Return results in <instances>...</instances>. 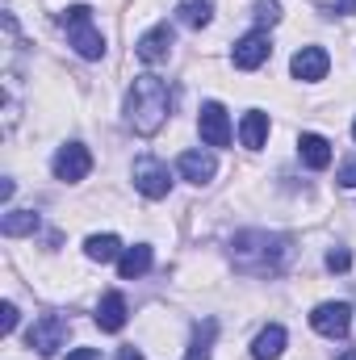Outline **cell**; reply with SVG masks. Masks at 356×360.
<instances>
[{"mask_svg": "<svg viewBox=\"0 0 356 360\" xmlns=\"http://www.w3.org/2000/svg\"><path fill=\"white\" fill-rule=\"evenodd\" d=\"M68 360H101L96 348H76V352H68Z\"/></svg>", "mask_w": 356, "mask_h": 360, "instance_id": "cell-26", "label": "cell"}, {"mask_svg": "<svg viewBox=\"0 0 356 360\" xmlns=\"http://www.w3.org/2000/svg\"><path fill=\"white\" fill-rule=\"evenodd\" d=\"M256 21H260V30L276 25L281 21V4L276 0H256Z\"/></svg>", "mask_w": 356, "mask_h": 360, "instance_id": "cell-22", "label": "cell"}, {"mask_svg": "<svg viewBox=\"0 0 356 360\" xmlns=\"http://www.w3.org/2000/svg\"><path fill=\"white\" fill-rule=\"evenodd\" d=\"M214 335H218V323H214V319L197 323V327H193V344H189V356H184V360H210Z\"/></svg>", "mask_w": 356, "mask_h": 360, "instance_id": "cell-20", "label": "cell"}, {"mask_svg": "<svg viewBox=\"0 0 356 360\" xmlns=\"http://www.w3.org/2000/svg\"><path fill=\"white\" fill-rule=\"evenodd\" d=\"M59 25L68 30V42L76 46L80 59H101L105 55V34L92 25V8L89 4H72L59 13Z\"/></svg>", "mask_w": 356, "mask_h": 360, "instance_id": "cell-3", "label": "cell"}, {"mask_svg": "<svg viewBox=\"0 0 356 360\" xmlns=\"http://www.w3.org/2000/svg\"><path fill=\"white\" fill-rule=\"evenodd\" d=\"M84 252H89V260L96 264H109V260H122V239L117 235H89V243H84Z\"/></svg>", "mask_w": 356, "mask_h": 360, "instance_id": "cell-17", "label": "cell"}, {"mask_svg": "<svg viewBox=\"0 0 356 360\" xmlns=\"http://www.w3.org/2000/svg\"><path fill=\"white\" fill-rule=\"evenodd\" d=\"M336 360H356V348H348V352H340Z\"/></svg>", "mask_w": 356, "mask_h": 360, "instance_id": "cell-28", "label": "cell"}, {"mask_svg": "<svg viewBox=\"0 0 356 360\" xmlns=\"http://www.w3.org/2000/svg\"><path fill=\"white\" fill-rule=\"evenodd\" d=\"M168 109H172V92L160 76H139L134 80V89L126 96V117H130L134 134H143V139L160 134L164 122H168Z\"/></svg>", "mask_w": 356, "mask_h": 360, "instance_id": "cell-2", "label": "cell"}, {"mask_svg": "<svg viewBox=\"0 0 356 360\" xmlns=\"http://www.w3.org/2000/svg\"><path fill=\"white\" fill-rule=\"evenodd\" d=\"M180 25H189V30H201V25H210L214 21V4L210 0H184L177 8Z\"/></svg>", "mask_w": 356, "mask_h": 360, "instance_id": "cell-21", "label": "cell"}, {"mask_svg": "<svg viewBox=\"0 0 356 360\" xmlns=\"http://www.w3.org/2000/svg\"><path fill=\"white\" fill-rule=\"evenodd\" d=\"M117 360H143V352H139V348H122V352H117Z\"/></svg>", "mask_w": 356, "mask_h": 360, "instance_id": "cell-27", "label": "cell"}, {"mask_svg": "<svg viewBox=\"0 0 356 360\" xmlns=\"http://www.w3.org/2000/svg\"><path fill=\"white\" fill-rule=\"evenodd\" d=\"M327 269H331V272H348V269H352L348 248H331V252H327Z\"/></svg>", "mask_w": 356, "mask_h": 360, "instance_id": "cell-23", "label": "cell"}, {"mask_svg": "<svg viewBox=\"0 0 356 360\" xmlns=\"http://www.w3.org/2000/svg\"><path fill=\"white\" fill-rule=\"evenodd\" d=\"M126 314H130L126 310V297L122 293H105L101 306H96V327L101 331H122L126 327Z\"/></svg>", "mask_w": 356, "mask_h": 360, "instance_id": "cell-14", "label": "cell"}, {"mask_svg": "<svg viewBox=\"0 0 356 360\" xmlns=\"http://www.w3.org/2000/svg\"><path fill=\"white\" fill-rule=\"evenodd\" d=\"M134 188H139L143 197H151V201L168 197V188H172V172H168V164H160V160H151V155L134 160Z\"/></svg>", "mask_w": 356, "mask_h": 360, "instance_id": "cell-5", "label": "cell"}, {"mask_svg": "<svg viewBox=\"0 0 356 360\" xmlns=\"http://www.w3.org/2000/svg\"><path fill=\"white\" fill-rule=\"evenodd\" d=\"M197 130L205 139V147H231V117L218 101H205L201 105V117H197Z\"/></svg>", "mask_w": 356, "mask_h": 360, "instance_id": "cell-8", "label": "cell"}, {"mask_svg": "<svg viewBox=\"0 0 356 360\" xmlns=\"http://www.w3.org/2000/svg\"><path fill=\"white\" fill-rule=\"evenodd\" d=\"M30 348L38 352V356H55L59 348H63V340H68V319L63 314H42L34 327H30Z\"/></svg>", "mask_w": 356, "mask_h": 360, "instance_id": "cell-4", "label": "cell"}, {"mask_svg": "<svg viewBox=\"0 0 356 360\" xmlns=\"http://www.w3.org/2000/svg\"><path fill=\"white\" fill-rule=\"evenodd\" d=\"M151 269V248H126L122 252V260H117V272H122V281H134V276H143V272Z\"/></svg>", "mask_w": 356, "mask_h": 360, "instance_id": "cell-19", "label": "cell"}, {"mask_svg": "<svg viewBox=\"0 0 356 360\" xmlns=\"http://www.w3.org/2000/svg\"><path fill=\"white\" fill-rule=\"evenodd\" d=\"M281 352H285V327L272 323V327H265V331L256 335V344H252V360H276Z\"/></svg>", "mask_w": 356, "mask_h": 360, "instance_id": "cell-15", "label": "cell"}, {"mask_svg": "<svg viewBox=\"0 0 356 360\" xmlns=\"http://www.w3.org/2000/svg\"><path fill=\"white\" fill-rule=\"evenodd\" d=\"M38 222H42V218H38L34 210H8V214L0 218V231H4L8 239H17V235H34Z\"/></svg>", "mask_w": 356, "mask_h": 360, "instance_id": "cell-18", "label": "cell"}, {"mask_svg": "<svg viewBox=\"0 0 356 360\" xmlns=\"http://www.w3.org/2000/svg\"><path fill=\"white\" fill-rule=\"evenodd\" d=\"M0 327H4V335H13V331H17V306H13V302H4V306H0Z\"/></svg>", "mask_w": 356, "mask_h": 360, "instance_id": "cell-24", "label": "cell"}, {"mask_svg": "<svg viewBox=\"0 0 356 360\" xmlns=\"http://www.w3.org/2000/svg\"><path fill=\"white\" fill-rule=\"evenodd\" d=\"M134 55H139L143 63H164V59L172 55V25L164 21V25L147 30V34L139 38V46H134Z\"/></svg>", "mask_w": 356, "mask_h": 360, "instance_id": "cell-11", "label": "cell"}, {"mask_svg": "<svg viewBox=\"0 0 356 360\" xmlns=\"http://www.w3.org/2000/svg\"><path fill=\"white\" fill-rule=\"evenodd\" d=\"M177 168H180V176L189 180V184H205V180L218 172V164H214L210 151H184V155L177 160Z\"/></svg>", "mask_w": 356, "mask_h": 360, "instance_id": "cell-12", "label": "cell"}, {"mask_svg": "<svg viewBox=\"0 0 356 360\" xmlns=\"http://www.w3.org/2000/svg\"><path fill=\"white\" fill-rule=\"evenodd\" d=\"M352 139H356V122H352Z\"/></svg>", "mask_w": 356, "mask_h": 360, "instance_id": "cell-29", "label": "cell"}, {"mask_svg": "<svg viewBox=\"0 0 356 360\" xmlns=\"http://www.w3.org/2000/svg\"><path fill=\"white\" fill-rule=\"evenodd\" d=\"M298 155H302L306 168L323 172V168L331 164V143H327L323 134H302V139H298Z\"/></svg>", "mask_w": 356, "mask_h": 360, "instance_id": "cell-13", "label": "cell"}, {"mask_svg": "<svg viewBox=\"0 0 356 360\" xmlns=\"http://www.w3.org/2000/svg\"><path fill=\"white\" fill-rule=\"evenodd\" d=\"M293 256V243L285 235H268V231H243L231 239V260L235 269L248 272V276H276L285 272Z\"/></svg>", "mask_w": 356, "mask_h": 360, "instance_id": "cell-1", "label": "cell"}, {"mask_svg": "<svg viewBox=\"0 0 356 360\" xmlns=\"http://www.w3.org/2000/svg\"><path fill=\"white\" fill-rule=\"evenodd\" d=\"M51 168H55V176L68 180V184H72V180H84V176L92 172V155H89V147H84V143H68V147H59V151H55V164H51Z\"/></svg>", "mask_w": 356, "mask_h": 360, "instance_id": "cell-9", "label": "cell"}, {"mask_svg": "<svg viewBox=\"0 0 356 360\" xmlns=\"http://www.w3.org/2000/svg\"><path fill=\"white\" fill-rule=\"evenodd\" d=\"M327 68H331V55H327L323 46H302V51L289 59V72H293L298 80H306V84L323 80V76H327Z\"/></svg>", "mask_w": 356, "mask_h": 360, "instance_id": "cell-10", "label": "cell"}, {"mask_svg": "<svg viewBox=\"0 0 356 360\" xmlns=\"http://www.w3.org/2000/svg\"><path fill=\"white\" fill-rule=\"evenodd\" d=\"M348 323H352V306L348 302H323L310 314V327L319 335H327V340H344L348 335Z\"/></svg>", "mask_w": 356, "mask_h": 360, "instance_id": "cell-6", "label": "cell"}, {"mask_svg": "<svg viewBox=\"0 0 356 360\" xmlns=\"http://www.w3.org/2000/svg\"><path fill=\"white\" fill-rule=\"evenodd\" d=\"M239 139H243V147H248V151H256V147H265V139H268V113H260V109H252V113H243V126H239Z\"/></svg>", "mask_w": 356, "mask_h": 360, "instance_id": "cell-16", "label": "cell"}, {"mask_svg": "<svg viewBox=\"0 0 356 360\" xmlns=\"http://www.w3.org/2000/svg\"><path fill=\"white\" fill-rule=\"evenodd\" d=\"M268 55H272V38H268V30H252V34H243L239 42H235V68L239 72H256V68H265Z\"/></svg>", "mask_w": 356, "mask_h": 360, "instance_id": "cell-7", "label": "cell"}, {"mask_svg": "<svg viewBox=\"0 0 356 360\" xmlns=\"http://www.w3.org/2000/svg\"><path fill=\"white\" fill-rule=\"evenodd\" d=\"M340 184H344V188H356V160H344V168H340Z\"/></svg>", "mask_w": 356, "mask_h": 360, "instance_id": "cell-25", "label": "cell"}]
</instances>
